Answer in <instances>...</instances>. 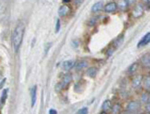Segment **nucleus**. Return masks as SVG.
I'll use <instances>...</instances> for the list:
<instances>
[{"label":"nucleus","mask_w":150,"mask_h":114,"mask_svg":"<svg viewBox=\"0 0 150 114\" xmlns=\"http://www.w3.org/2000/svg\"><path fill=\"white\" fill-rule=\"evenodd\" d=\"M36 91H37V86L34 85L31 88V106H34L36 103Z\"/></svg>","instance_id":"4468645a"},{"label":"nucleus","mask_w":150,"mask_h":114,"mask_svg":"<svg viewBox=\"0 0 150 114\" xmlns=\"http://www.w3.org/2000/svg\"><path fill=\"white\" fill-rule=\"evenodd\" d=\"M0 88H2V86H3V84H4V82H5V79L3 78V80H0Z\"/></svg>","instance_id":"a878e982"},{"label":"nucleus","mask_w":150,"mask_h":114,"mask_svg":"<svg viewBox=\"0 0 150 114\" xmlns=\"http://www.w3.org/2000/svg\"><path fill=\"white\" fill-rule=\"evenodd\" d=\"M7 94H8V89H4L3 91H2V96H1V100H0V102H1V104L5 103L6 101V98H7Z\"/></svg>","instance_id":"a211bd4d"},{"label":"nucleus","mask_w":150,"mask_h":114,"mask_svg":"<svg viewBox=\"0 0 150 114\" xmlns=\"http://www.w3.org/2000/svg\"><path fill=\"white\" fill-rule=\"evenodd\" d=\"M0 104H1V103H0Z\"/></svg>","instance_id":"c756f323"},{"label":"nucleus","mask_w":150,"mask_h":114,"mask_svg":"<svg viewBox=\"0 0 150 114\" xmlns=\"http://www.w3.org/2000/svg\"><path fill=\"white\" fill-rule=\"evenodd\" d=\"M111 107H112V103H111L110 100H105L102 104V106H101V109H102L103 112L102 113H105L107 112V111L111 110Z\"/></svg>","instance_id":"9b49d317"},{"label":"nucleus","mask_w":150,"mask_h":114,"mask_svg":"<svg viewBox=\"0 0 150 114\" xmlns=\"http://www.w3.org/2000/svg\"><path fill=\"white\" fill-rule=\"evenodd\" d=\"M144 87H145V89H147V90H149L150 89V78H149V76H147L144 78Z\"/></svg>","instance_id":"6ab92c4d"},{"label":"nucleus","mask_w":150,"mask_h":114,"mask_svg":"<svg viewBox=\"0 0 150 114\" xmlns=\"http://www.w3.org/2000/svg\"><path fill=\"white\" fill-rule=\"evenodd\" d=\"M142 102L145 104L149 103V93H145L142 95Z\"/></svg>","instance_id":"412c9836"},{"label":"nucleus","mask_w":150,"mask_h":114,"mask_svg":"<svg viewBox=\"0 0 150 114\" xmlns=\"http://www.w3.org/2000/svg\"><path fill=\"white\" fill-rule=\"evenodd\" d=\"M0 79H1V75H0Z\"/></svg>","instance_id":"c85d7f7f"},{"label":"nucleus","mask_w":150,"mask_h":114,"mask_svg":"<svg viewBox=\"0 0 150 114\" xmlns=\"http://www.w3.org/2000/svg\"><path fill=\"white\" fill-rule=\"evenodd\" d=\"M117 4H116V2H109V3H107L105 6L103 7V9L105 10L106 13H113V12H115L117 10Z\"/></svg>","instance_id":"20e7f679"},{"label":"nucleus","mask_w":150,"mask_h":114,"mask_svg":"<svg viewBox=\"0 0 150 114\" xmlns=\"http://www.w3.org/2000/svg\"><path fill=\"white\" fill-rule=\"evenodd\" d=\"M150 42V33L148 32L146 35H144L142 37V39L139 41V43L137 44V47H142V46H146Z\"/></svg>","instance_id":"6e6552de"},{"label":"nucleus","mask_w":150,"mask_h":114,"mask_svg":"<svg viewBox=\"0 0 150 114\" xmlns=\"http://www.w3.org/2000/svg\"><path fill=\"white\" fill-rule=\"evenodd\" d=\"M103 7H104L103 1H98V2H96V3L92 6V8H91V11H92L93 13H98L99 11L102 10Z\"/></svg>","instance_id":"1a4fd4ad"},{"label":"nucleus","mask_w":150,"mask_h":114,"mask_svg":"<svg viewBox=\"0 0 150 114\" xmlns=\"http://www.w3.org/2000/svg\"><path fill=\"white\" fill-rule=\"evenodd\" d=\"M141 63H142V65H143L144 67H148L150 66V56H149V54H145L143 55V56L141 57Z\"/></svg>","instance_id":"ddd939ff"},{"label":"nucleus","mask_w":150,"mask_h":114,"mask_svg":"<svg viewBox=\"0 0 150 114\" xmlns=\"http://www.w3.org/2000/svg\"><path fill=\"white\" fill-rule=\"evenodd\" d=\"M97 68L96 67H90V68L87 69L86 71V75L88 77H90V78H94V77L96 76V74H97Z\"/></svg>","instance_id":"2eb2a0df"},{"label":"nucleus","mask_w":150,"mask_h":114,"mask_svg":"<svg viewBox=\"0 0 150 114\" xmlns=\"http://www.w3.org/2000/svg\"><path fill=\"white\" fill-rule=\"evenodd\" d=\"M74 65H75V62L73 61V60H67V61H64L63 63H62L61 67L64 71H69L70 69L73 68Z\"/></svg>","instance_id":"0eeeda50"},{"label":"nucleus","mask_w":150,"mask_h":114,"mask_svg":"<svg viewBox=\"0 0 150 114\" xmlns=\"http://www.w3.org/2000/svg\"><path fill=\"white\" fill-rule=\"evenodd\" d=\"M116 4H117V7H119L121 10H125V9L128 7L126 0H119Z\"/></svg>","instance_id":"f3484780"},{"label":"nucleus","mask_w":150,"mask_h":114,"mask_svg":"<svg viewBox=\"0 0 150 114\" xmlns=\"http://www.w3.org/2000/svg\"><path fill=\"white\" fill-rule=\"evenodd\" d=\"M49 114H57V111L55 109H50L49 110Z\"/></svg>","instance_id":"393cba45"},{"label":"nucleus","mask_w":150,"mask_h":114,"mask_svg":"<svg viewBox=\"0 0 150 114\" xmlns=\"http://www.w3.org/2000/svg\"><path fill=\"white\" fill-rule=\"evenodd\" d=\"M71 81H72V75L69 74V73H67V74H65L64 76H63V78H62V81L60 82V84H61L62 88L64 89V88H66V87L68 86L70 83H71Z\"/></svg>","instance_id":"39448f33"},{"label":"nucleus","mask_w":150,"mask_h":114,"mask_svg":"<svg viewBox=\"0 0 150 114\" xmlns=\"http://www.w3.org/2000/svg\"><path fill=\"white\" fill-rule=\"evenodd\" d=\"M140 110V103L137 101H131L127 104L126 111L128 113H137Z\"/></svg>","instance_id":"f03ea898"},{"label":"nucleus","mask_w":150,"mask_h":114,"mask_svg":"<svg viewBox=\"0 0 150 114\" xmlns=\"http://www.w3.org/2000/svg\"><path fill=\"white\" fill-rule=\"evenodd\" d=\"M138 67H139L138 63H136V62L132 63V64L129 66V68H128V73L130 75H133L134 73H136V71L138 70Z\"/></svg>","instance_id":"dca6fc26"},{"label":"nucleus","mask_w":150,"mask_h":114,"mask_svg":"<svg viewBox=\"0 0 150 114\" xmlns=\"http://www.w3.org/2000/svg\"><path fill=\"white\" fill-rule=\"evenodd\" d=\"M77 113H78V114H82V113L87 114V113H88V109H87L86 107L85 108H81V109H79V110L77 111Z\"/></svg>","instance_id":"4be33fe9"},{"label":"nucleus","mask_w":150,"mask_h":114,"mask_svg":"<svg viewBox=\"0 0 150 114\" xmlns=\"http://www.w3.org/2000/svg\"><path fill=\"white\" fill-rule=\"evenodd\" d=\"M71 0H63V2H65V3H67V2H70Z\"/></svg>","instance_id":"cd10ccee"},{"label":"nucleus","mask_w":150,"mask_h":114,"mask_svg":"<svg viewBox=\"0 0 150 114\" xmlns=\"http://www.w3.org/2000/svg\"><path fill=\"white\" fill-rule=\"evenodd\" d=\"M69 13H70V7L68 5H62L58 9V14H59L61 17H64V16L68 15Z\"/></svg>","instance_id":"423d86ee"},{"label":"nucleus","mask_w":150,"mask_h":114,"mask_svg":"<svg viewBox=\"0 0 150 114\" xmlns=\"http://www.w3.org/2000/svg\"><path fill=\"white\" fill-rule=\"evenodd\" d=\"M126 2H127V5L128 6H132L133 4L136 2V0H126Z\"/></svg>","instance_id":"b1692460"},{"label":"nucleus","mask_w":150,"mask_h":114,"mask_svg":"<svg viewBox=\"0 0 150 114\" xmlns=\"http://www.w3.org/2000/svg\"><path fill=\"white\" fill-rule=\"evenodd\" d=\"M87 65H88V63H87V61H79V62H77V63H75V69L77 70V71H81V70H83V69H85L86 67H87Z\"/></svg>","instance_id":"9d476101"},{"label":"nucleus","mask_w":150,"mask_h":114,"mask_svg":"<svg viewBox=\"0 0 150 114\" xmlns=\"http://www.w3.org/2000/svg\"><path fill=\"white\" fill-rule=\"evenodd\" d=\"M111 109H112L113 113H119L120 111H121V107H120V105H118V104H115L114 106H112Z\"/></svg>","instance_id":"aec40b11"},{"label":"nucleus","mask_w":150,"mask_h":114,"mask_svg":"<svg viewBox=\"0 0 150 114\" xmlns=\"http://www.w3.org/2000/svg\"><path fill=\"white\" fill-rule=\"evenodd\" d=\"M142 84V76H137L133 79L132 81V87L133 88H139Z\"/></svg>","instance_id":"f8f14e48"},{"label":"nucleus","mask_w":150,"mask_h":114,"mask_svg":"<svg viewBox=\"0 0 150 114\" xmlns=\"http://www.w3.org/2000/svg\"><path fill=\"white\" fill-rule=\"evenodd\" d=\"M143 14H144V7L142 6L141 4H138V5H136L133 8V10H132L133 17H135V18L141 17Z\"/></svg>","instance_id":"7ed1b4c3"},{"label":"nucleus","mask_w":150,"mask_h":114,"mask_svg":"<svg viewBox=\"0 0 150 114\" xmlns=\"http://www.w3.org/2000/svg\"><path fill=\"white\" fill-rule=\"evenodd\" d=\"M143 2L145 4H147V5H149V0H143Z\"/></svg>","instance_id":"bb28decb"},{"label":"nucleus","mask_w":150,"mask_h":114,"mask_svg":"<svg viewBox=\"0 0 150 114\" xmlns=\"http://www.w3.org/2000/svg\"><path fill=\"white\" fill-rule=\"evenodd\" d=\"M24 32H25V26H24L23 23H19L15 27V29H14L13 33H12L11 42H12V46H13V49L15 52L18 51L19 47L21 46Z\"/></svg>","instance_id":"f257e3e1"},{"label":"nucleus","mask_w":150,"mask_h":114,"mask_svg":"<svg viewBox=\"0 0 150 114\" xmlns=\"http://www.w3.org/2000/svg\"><path fill=\"white\" fill-rule=\"evenodd\" d=\"M59 30H60V20L59 19H57V21H56V28H55V32H59Z\"/></svg>","instance_id":"5701e85b"}]
</instances>
